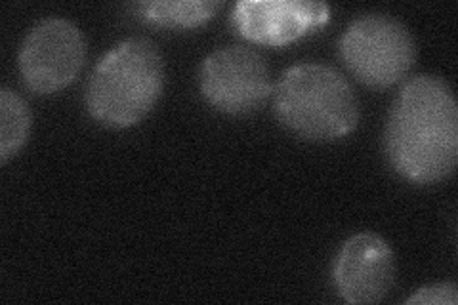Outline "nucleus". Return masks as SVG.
Masks as SVG:
<instances>
[{
  "label": "nucleus",
  "instance_id": "1",
  "mask_svg": "<svg viewBox=\"0 0 458 305\" xmlns=\"http://www.w3.org/2000/svg\"><path fill=\"white\" fill-rule=\"evenodd\" d=\"M384 143L392 168L407 182L429 185L449 178L458 163V107L447 80L409 79L392 106Z\"/></svg>",
  "mask_w": 458,
  "mask_h": 305
},
{
  "label": "nucleus",
  "instance_id": "2",
  "mask_svg": "<svg viewBox=\"0 0 458 305\" xmlns=\"http://www.w3.org/2000/svg\"><path fill=\"white\" fill-rule=\"evenodd\" d=\"M165 62L155 42L132 37L102 55L86 82L84 104L92 117L109 128H131L159 101Z\"/></svg>",
  "mask_w": 458,
  "mask_h": 305
},
{
  "label": "nucleus",
  "instance_id": "3",
  "mask_svg": "<svg viewBox=\"0 0 458 305\" xmlns=\"http://www.w3.org/2000/svg\"><path fill=\"white\" fill-rule=\"evenodd\" d=\"M279 123L310 141H335L360 123V101L352 84L323 64H298L283 72L274 89Z\"/></svg>",
  "mask_w": 458,
  "mask_h": 305
},
{
  "label": "nucleus",
  "instance_id": "4",
  "mask_svg": "<svg viewBox=\"0 0 458 305\" xmlns=\"http://www.w3.org/2000/svg\"><path fill=\"white\" fill-rule=\"evenodd\" d=\"M340 55L352 75L372 89L403 80L417 60L409 29L388 13H365L340 38Z\"/></svg>",
  "mask_w": 458,
  "mask_h": 305
},
{
  "label": "nucleus",
  "instance_id": "5",
  "mask_svg": "<svg viewBox=\"0 0 458 305\" xmlns=\"http://www.w3.org/2000/svg\"><path fill=\"white\" fill-rule=\"evenodd\" d=\"M199 84L214 109L233 117L258 111L274 92L264 55L249 47H227L208 54L200 65Z\"/></svg>",
  "mask_w": 458,
  "mask_h": 305
},
{
  "label": "nucleus",
  "instance_id": "6",
  "mask_svg": "<svg viewBox=\"0 0 458 305\" xmlns=\"http://www.w3.org/2000/svg\"><path fill=\"white\" fill-rule=\"evenodd\" d=\"M84 60L81 29L69 20L48 18L27 33L20 50V72L29 90L50 96L75 80Z\"/></svg>",
  "mask_w": 458,
  "mask_h": 305
},
{
  "label": "nucleus",
  "instance_id": "7",
  "mask_svg": "<svg viewBox=\"0 0 458 305\" xmlns=\"http://www.w3.org/2000/svg\"><path fill=\"white\" fill-rule=\"evenodd\" d=\"M331 18L325 3L310 0H241L232 13L235 31L264 47H284L323 27Z\"/></svg>",
  "mask_w": 458,
  "mask_h": 305
},
{
  "label": "nucleus",
  "instance_id": "8",
  "mask_svg": "<svg viewBox=\"0 0 458 305\" xmlns=\"http://www.w3.org/2000/svg\"><path fill=\"white\" fill-rule=\"evenodd\" d=\"M333 277L338 294L348 303H378L395 281L394 250L377 233H357L342 244Z\"/></svg>",
  "mask_w": 458,
  "mask_h": 305
},
{
  "label": "nucleus",
  "instance_id": "9",
  "mask_svg": "<svg viewBox=\"0 0 458 305\" xmlns=\"http://www.w3.org/2000/svg\"><path fill=\"white\" fill-rule=\"evenodd\" d=\"M140 16L159 27L191 29L205 25L224 8L220 0H157L134 6Z\"/></svg>",
  "mask_w": 458,
  "mask_h": 305
},
{
  "label": "nucleus",
  "instance_id": "10",
  "mask_svg": "<svg viewBox=\"0 0 458 305\" xmlns=\"http://www.w3.org/2000/svg\"><path fill=\"white\" fill-rule=\"evenodd\" d=\"M31 111L25 99L10 89L0 90V163L6 165L27 143Z\"/></svg>",
  "mask_w": 458,
  "mask_h": 305
},
{
  "label": "nucleus",
  "instance_id": "11",
  "mask_svg": "<svg viewBox=\"0 0 458 305\" xmlns=\"http://www.w3.org/2000/svg\"><path fill=\"white\" fill-rule=\"evenodd\" d=\"M407 305L420 303V305H456L458 303V290L453 283H439L432 286L420 288L417 294H412L405 301Z\"/></svg>",
  "mask_w": 458,
  "mask_h": 305
}]
</instances>
